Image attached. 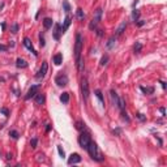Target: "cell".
<instances>
[{
  "mask_svg": "<svg viewBox=\"0 0 167 167\" xmlns=\"http://www.w3.org/2000/svg\"><path fill=\"white\" fill-rule=\"evenodd\" d=\"M161 84H162V87H163V89H166V84H165L163 81H161Z\"/></svg>",
  "mask_w": 167,
  "mask_h": 167,
  "instance_id": "7dc6e473",
  "label": "cell"
},
{
  "mask_svg": "<svg viewBox=\"0 0 167 167\" xmlns=\"http://www.w3.org/2000/svg\"><path fill=\"white\" fill-rule=\"evenodd\" d=\"M125 27H127V22H122V24H120L119 25V27H118V29H116V33H115V34H116V37H119V35H122L123 33H124V30H125Z\"/></svg>",
  "mask_w": 167,
  "mask_h": 167,
  "instance_id": "5bb4252c",
  "label": "cell"
},
{
  "mask_svg": "<svg viewBox=\"0 0 167 167\" xmlns=\"http://www.w3.org/2000/svg\"><path fill=\"white\" fill-rule=\"evenodd\" d=\"M62 33H63V31H62V26H60L59 24H55V30H54V34H52L54 39L59 41L60 39V34H62Z\"/></svg>",
  "mask_w": 167,
  "mask_h": 167,
  "instance_id": "30bf717a",
  "label": "cell"
},
{
  "mask_svg": "<svg viewBox=\"0 0 167 167\" xmlns=\"http://www.w3.org/2000/svg\"><path fill=\"white\" fill-rule=\"evenodd\" d=\"M47 69H48L47 62H43V63H42V65H41V68H39V71H38V73L35 75V78H37V80H38V81L43 80L44 76H46V73H47Z\"/></svg>",
  "mask_w": 167,
  "mask_h": 167,
  "instance_id": "5b68a950",
  "label": "cell"
},
{
  "mask_svg": "<svg viewBox=\"0 0 167 167\" xmlns=\"http://www.w3.org/2000/svg\"><path fill=\"white\" fill-rule=\"evenodd\" d=\"M122 119L124 120V122H127V123L131 122V119L127 116V112H125V111H122Z\"/></svg>",
  "mask_w": 167,
  "mask_h": 167,
  "instance_id": "1f68e13d",
  "label": "cell"
},
{
  "mask_svg": "<svg viewBox=\"0 0 167 167\" xmlns=\"http://www.w3.org/2000/svg\"><path fill=\"white\" fill-rule=\"evenodd\" d=\"M76 16H77L78 20H84V18H85V13H84V11H82L81 8H78L77 11H76Z\"/></svg>",
  "mask_w": 167,
  "mask_h": 167,
  "instance_id": "484cf974",
  "label": "cell"
},
{
  "mask_svg": "<svg viewBox=\"0 0 167 167\" xmlns=\"http://www.w3.org/2000/svg\"><path fill=\"white\" fill-rule=\"evenodd\" d=\"M81 51H82V37L80 33L76 34V43H75V58L76 63L81 59Z\"/></svg>",
  "mask_w": 167,
  "mask_h": 167,
  "instance_id": "3957f363",
  "label": "cell"
},
{
  "mask_svg": "<svg viewBox=\"0 0 167 167\" xmlns=\"http://www.w3.org/2000/svg\"><path fill=\"white\" fill-rule=\"evenodd\" d=\"M141 50H142V43L141 42H136L134 46H133V51L136 54H138V52H141Z\"/></svg>",
  "mask_w": 167,
  "mask_h": 167,
  "instance_id": "cb8c5ba5",
  "label": "cell"
},
{
  "mask_svg": "<svg viewBox=\"0 0 167 167\" xmlns=\"http://www.w3.org/2000/svg\"><path fill=\"white\" fill-rule=\"evenodd\" d=\"M115 42H116V35H112V37L108 39L107 43H106V47H107V48H112L114 46H115Z\"/></svg>",
  "mask_w": 167,
  "mask_h": 167,
  "instance_id": "ac0fdd59",
  "label": "cell"
},
{
  "mask_svg": "<svg viewBox=\"0 0 167 167\" xmlns=\"http://www.w3.org/2000/svg\"><path fill=\"white\" fill-rule=\"evenodd\" d=\"M97 25H98V22H95L94 20H91V22L89 24V29L90 30H95L97 29Z\"/></svg>",
  "mask_w": 167,
  "mask_h": 167,
  "instance_id": "4dcf8cb0",
  "label": "cell"
},
{
  "mask_svg": "<svg viewBox=\"0 0 167 167\" xmlns=\"http://www.w3.org/2000/svg\"><path fill=\"white\" fill-rule=\"evenodd\" d=\"M95 95H97V98L99 99V102H101V104H102V107H104V99H103V94H102V91L99 90V89H95Z\"/></svg>",
  "mask_w": 167,
  "mask_h": 167,
  "instance_id": "2e32d148",
  "label": "cell"
},
{
  "mask_svg": "<svg viewBox=\"0 0 167 167\" xmlns=\"http://www.w3.org/2000/svg\"><path fill=\"white\" fill-rule=\"evenodd\" d=\"M39 87H41V85L39 84H37V85H33L29 89V91H27V94L25 95V99L26 101H29V99H31V98H34L35 97V94L38 93V90H39Z\"/></svg>",
  "mask_w": 167,
  "mask_h": 167,
  "instance_id": "52a82bcc",
  "label": "cell"
},
{
  "mask_svg": "<svg viewBox=\"0 0 167 167\" xmlns=\"http://www.w3.org/2000/svg\"><path fill=\"white\" fill-rule=\"evenodd\" d=\"M118 108H119L120 111H125V101H124V98H122V97H119Z\"/></svg>",
  "mask_w": 167,
  "mask_h": 167,
  "instance_id": "7402d4cb",
  "label": "cell"
},
{
  "mask_svg": "<svg viewBox=\"0 0 167 167\" xmlns=\"http://www.w3.org/2000/svg\"><path fill=\"white\" fill-rule=\"evenodd\" d=\"M138 18H140V11H138V9H133V12H132V20L136 22Z\"/></svg>",
  "mask_w": 167,
  "mask_h": 167,
  "instance_id": "d4e9b609",
  "label": "cell"
},
{
  "mask_svg": "<svg viewBox=\"0 0 167 167\" xmlns=\"http://www.w3.org/2000/svg\"><path fill=\"white\" fill-rule=\"evenodd\" d=\"M60 102H62V103H68L69 102V93L64 91L63 94L60 95Z\"/></svg>",
  "mask_w": 167,
  "mask_h": 167,
  "instance_id": "ffe728a7",
  "label": "cell"
},
{
  "mask_svg": "<svg viewBox=\"0 0 167 167\" xmlns=\"http://www.w3.org/2000/svg\"><path fill=\"white\" fill-rule=\"evenodd\" d=\"M101 18H102V8H98L95 11V15H94V18H93V20H94L95 22H99Z\"/></svg>",
  "mask_w": 167,
  "mask_h": 167,
  "instance_id": "44dd1931",
  "label": "cell"
},
{
  "mask_svg": "<svg viewBox=\"0 0 167 167\" xmlns=\"http://www.w3.org/2000/svg\"><path fill=\"white\" fill-rule=\"evenodd\" d=\"M76 128L78 129V131H84V129H85V124H84L82 122H77L76 123Z\"/></svg>",
  "mask_w": 167,
  "mask_h": 167,
  "instance_id": "f546056e",
  "label": "cell"
},
{
  "mask_svg": "<svg viewBox=\"0 0 167 167\" xmlns=\"http://www.w3.org/2000/svg\"><path fill=\"white\" fill-rule=\"evenodd\" d=\"M37 157H38L37 159H38V162H39V161H43V157H44V155H43V154H38Z\"/></svg>",
  "mask_w": 167,
  "mask_h": 167,
  "instance_id": "ee69618b",
  "label": "cell"
},
{
  "mask_svg": "<svg viewBox=\"0 0 167 167\" xmlns=\"http://www.w3.org/2000/svg\"><path fill=\"white\" fill-rule=\"evenodd\" d=\"M95 31H97V35H98V37H102V35H103V31H102L101 29H95Z\"/></svg>",
  "mask_w": 167,
  "mask_h": 167,
  "instance_id": "b9f144b4",
  "label": "cell"
},
{
  "mask_svg": "<svg viewBox=\"0 0 167 167\" xmlns=\"http://www.w3.org/2000/svg\"><path fill=\"white\" fill-rule=\"evenodd\" d=\"M54 63H55V65H60V64L63 63V55L62 54H56L54 56Z\"/></svg>",
  "mask_w": 167,
  "mask_h": 167,
  "instance_id": "d6986e66",
  "label": "cell"
},
{
  "mask_svg": "<svg viewBox=\"0 0 167 167\" xmlns=\"http://www.w3.org/2000/svg\"><path fill=\"white\" fill-rule=\"evenodd\" d=\"M34 99H35V103L37 104H43L44 103V95L41 94V93H37L35 97H34Z\"/></svg>",
  "mask_w": 167,
  "mask_h": 167,
  "instance_id": "4fadbf2b",
  "label": "cell"
},
{
  "mask_svg": "<svg viewBox=\"0 0 167 167\" xmlns=\"http://www.w3.org/2000/svg\"><path fill=\"white\" fill-rule=\"evenodd\" d=\"M16 67H17V68H26V67H27L26 60L21 59V58H18V59L16 60Z\"/></svg>",
  "mask_w": 167,
  "mask_h": 167,
  "instance_id": "9a60e30c",
  "label": "cell"
},
{
  "mask_svg": "<svg viewBox=\"0 0 167 167\" xmlns=\"http://www.w3.org/2000/svg\"><path fill=\"white\" fill-rule=\"evenodd\" d=\"M107 62H108V56H107V55H103V56H102V59H101V65L104 67L106 64H107Z\"/></svg>",
  "mask_w": 167,
  "mask_h": 167,
  "instance_id": "4316f807",
  "label": "cell"
},
{
  "mask_svg": "<svg viewBox=\"0 0 167 167\" xmlns=\"http://www.w3.org/2000/svg\"><path fill=\"white\" fill-rule=\"evenodd\" d=\"M68 81H69V78H68V76L65 75V73H59V75L55 77V84H56L58 86H60V87H63V86H65V85H68Z\"/></svg>",
  "mask_w": 167,
  "mask_h": 167,
  "instance_id": "277c9868",
  "label": "cell"
},
{
  "mask_svg": "<svg viewBox=\"0 0 167 167\" xmlns=\"http://www.w3.org/2000/svg\"><path fill=\"white\" fill-rule=\"evenodd\" d=\"M37 144H38V140L34 137V138H31V141H30V145L31 147H37Z\"/></svg>",
  "mask_w": 167,
  "mask_h": 167,
  "instance_id": "8d00e7d4",
  "label": "cell"
},
{
  "mask_svg": "<svg viewBox=\"0 0 167 167\" xmlns=\"http://www.w3.org/2000/svg\"><path fill=\"white\" fill-rule=\"evenodd\" d=\"M145 24H146V21H142V20H137V21H136V25H137L138 27H140V26H144Z\"/></svg>",
  "mask_w": 167,
  "mask_h": 167,
  "instance_id": "f35d334b",
  "label": "cell"
},
{
  "mask_svg": "<svg viewBox=\"0 0 167 167\" xmlns=\"http://www.w3.org/2000/svg\"><path fill=\"white\" fill-rule=\"evenodd\" d=\"M24 46L30 51V52H33V55L34 56H38V52L34 50V47H33V43H31V41L29 39V38H24Z\"/></svg>",
  "mask_w": 167,
  "mask_h": 167,
  "instance_id": "9c48e42d",
  "label": "cell"
},
{
  "mask_svg": "<svg viewBox=\"0 0 167 167\" xmlns=\"http://www.w3.org/2000/svg\"><path fill=\"white\" fill-rule=\"evenodd\" d=\"M63 8H64V11H65L67 13L71 11V5H69V3L67 1V0H65V1H63Z\"/></svg>",
  "mask_w": 167,
  "mask_h": 167,
  "instance_id": "f1b7e54d",
  "label": "cell"
},
{
  "mask_svg": "<svg viewBox=\"0 0 167 167\" xmlns=\"http://www.w3.org/2000/svg\"><path fill=\"white\" fill-rule=\"evenodd\" d=\"M110 97H111V102H112V104L115 106V107H118L119 95L116 94V91H115V90H111V91H110Z\"/></svg>",
  "mask_w": 167,
  "mask_h": 167,
  "instance_id": "8fae6325",
  "label": "cell"
},
{
  "mask_svg": "<svg viewBox=\"0 0 167 167\" xmlns=\"http://www.w3.org/2000/svg\"><path fill=\"white\" fill-rule=\"evenodd\" d=\"M91 141V138H90V134L89 132H86V131H81V134L78 136V144H80V146L82 147V149H87V146H89V144Z\"/></svg>",
  "mask_w": 167,
  "mask_h": 167,
  "instance_id": "7a4b0ae2",
  "label": "cell"
},
{
  "mask_svg": "<svg viewBox=\"0 0 167 167\" xmlns=\"http://www.w3.org/2000/svg\"><path fill=\"white\" fill-rule=\"evenodd\" d=\"M81 93H82L84 99L87 101V98H89V84H87L86 77H84L81 80Z\"/></svg>",
  "mask_w": 167,
  "mask_h": 167,
  "instance_id": "8992f818",
  "label": "cell"
},
{
  "mask_svg": "<svg viewBox=\"0 0 167 167\" xmlns=\"http://www.w3.org/2000/svg\"><path fill=\"white\" fill-rule=\"evenodd\" d=\"M87 153H89V155L91 157V159H94V161H97V162H102L104 158L101 155V153L98 151V146H97V144L95 142H93V141H90V144H89V146H87Z\"/></svg>",
  "mask_w": 167,
  "mask_h": 167,
  "instance_id": "6da1fadb",
  "label": "cell"
},
{
  "mask_svg": "<svg viewBox=\"0 0 167 167\" xmlns=\"http://www.w3.org/2000/svg\"><path fill=\"white\" fill-rule=\"evenodd\" d=\"M120 133H122V131H120V128L114 129V134H116V136H120Z\"/></svg>",
  "mask_w": 167,
  "mask_h": 167,
  "instance_id": "60d3db41",
  "label": "cell"
},
{
  "mask_svg": "<svg viewBox=\"0 0 167 167\" xmlns=\"http://www.w3.org/2000/svg\"><path fill=\"white\" fill-rule=\"evenodd\" d=\"M80 162H81V157L77 153H72L68 158V165H76V163H80Z\"/></svg>",
  "mask_w": 167,
  "mask_h": 167,
  "instance_id": "ba28073f",
  "label": "cell"
},
{
  "mask_svg": "<svg viewBox=\"0 0 167 167\" xmlns=\"http://www.w3.org/2000/svg\"><path fill=\"white\" fill-rule=\"evenodd\" d=\"M52 25H54V21L51 20V18H44L43 20V26H44L46 30H48L50 27H52Z\"/></svg>",
  "mask_w": 167,
  "mask_h": 167,
  "instance_id": "e0dca14e",
  "label": "cell"
},
{
  "mask_svg": "<svg viewBox=\"0 0 167 167\" xmlns=\"http://www.w3.org/2000/svg\"><path fill=\"white\" fill-rule=\"evenodd\" d=\"M11 31H12L13 34H16L17 31H18V25H17V24H13V25L11 26Z\"/></svg>",
  "mask_w": 167,
  "mask_h": 167,
  "instance_id": "e575fe53",
  "label": "cell"
},
{
  "mask_svg": "<svg viewBox=\"0 0 167 167\" xmlns=\"http://www.w3.org/2000/svg\"><path fill=\"white\" fill-rule=\"evenodd\" d=\"M159 111H161L162 116H165V115H166V110H165V107H161V108H159Z\"/></svg>",
  "mask_w": 167,
  "mask_h": 167,
  "instance_id": "7bdbcfd3",
  "label": "cell"
},
{
  "mask_svg": "<svg viewBox=\"0 0 167 167\" xmlns=\"http://www.w3.org/2000/svg\"><path fill=\"white\" fill-rule=\"evenodd\" d=\"M140 89H141V91L144 93V94H153L154 93V87H145V86H140Z\"/></svg>",
  "mask_w": 167,
  "mask_h": 167,
  "instance_id": "603a6c76",
  "label": "cell"
},
{
  "mask_svg": "<svg viewBox=\"0 0 167 167\" xmlns=\"http://www.w3.org/2000/svg\"><path fill=\"white\" fill-rule=\"evenodd\" d=\"M136 118H137L138 120H141V122H145V120H146V116H144L141 112H137V114H136Z\"/></svg>",
  "mask_w": 167,
  "mask_h": 167,
  "instance_id": "836d02e7",
  "label": "cell"
},
{
  "mask_svg": "<svg viewBox=\"0 0 167 167\" xmlns=\"http://www.w3.org/2000/svg\"><path fill=\"white\" fill-rule=\"evenodd\" d=\"M46 131H47V132L51 131V125H50V124H47V127H46Z\"/></svg>",
  "mask_w": 167,
  "mask_h": 167,
  "instance_id": "bcb514c9",
  "label": "cell"
},
{
  "mask_svg": "<svg viewBox=\"0 0 167 167\" xmlns=\"http://www.w3.org/2000/svg\"><path fill=\"white\" fill-rule=\"evenodd\" d=\"M7 50H8V47H7V46H4V44H0V51H1V52H5Z\"/></svg>",
  "mask_w": 167,
  "mask_h": 167,
  "instance_id": "ab89813d",
  "label": "cell"
},
{
  "mask_svg": "<svg viewBox=\"0 0 167 167\" xmlns=\"http://www.w3.org/2000/svg\"><path fill=\"white\" fill-rule=\"evenodd\" d=\"M39 44H41V47H44V44H46L44 38H43V35H42V34H39Z\"/></svg>",
  "mask_w": 167,
  "mask_h": 167,
  "instance_id": "d590c367",
  "label": "cell"
},
{
  "mask_svg": "<svg viewBox=\"0 0 167 167\" xmlns=\"http://www.w3.org/2000/svg\"><path fill=\"white\" fill-rule=\"evenodd\" d=\"M9 136H11L13 140H17V138L20 137V134H18L17 131H11V132H9Z\"/></svg>",
  "mask_w": 167,
  "mask_h": 167,
  "instance_id": "83f0119b",
  "label": "cell"
},
{
  "mask_svg": "<svg viewBox=\"0 0 167 167\" xmlns=\"http://www.w3.org/2000/svg\"><path fill=\"white\" fill-rule=\"evenodd\" d=\"M58 151H59V155L62 157V158H65V153H64V150H63V147L62 146H58Z\"/></svg>",
  "mask_w": 167,
  "mask_h": 167,
  "instance_id": "d6a6232c",
  "label": "cell"
},
{
  "mask_svg": "<svg viewBox=\"0 0 167 167\" xmlns=\"http://www.w3.org/2000/svg\"><path fill=\"white\" fill-rule=\"evenodd\" d=\"M71 22H72V17L68 15L65 17V20H64V25L62 26V31H63V33H64V31H67V29L69 27V25H71Z\"/></svg>",
  "mask_w": 167,
  "mask_h": 167,
  "instance_id": "7c38bea8",
  "label": "cell"
},
{
  "mask_svg": "<svg viewBox=\"0 0 167 167\" xmlns=\"http://www.w3.org/2000/svg\"><path fill=\"white\" fill-rule=\"evenodd\" d=\"M7 159H8V161L12 159V154H11V153H8V154H7Z\"/></svg>",
  "mask_w": 167,
  "mask_h": 167,
  "instance_id": "f6af8a7d",
  "label": "cell"
},
{
  "mask_svg": "<svg viewBox=\"0 0 167 167\" xmlns=\"http://www.w3.org/2000/svg\"><path fill=\"white\" fill-rule=\"evenodd\" d=\"M0 111H1V114L4 115V116H9V110L8 108H5V107H3L1 110H0Z\"/></svg>",
  "mask_w": 167,
  "mask_h": 167,
  "instance_id": "74e56055",
  "label": "cell"
}]
</instances>
